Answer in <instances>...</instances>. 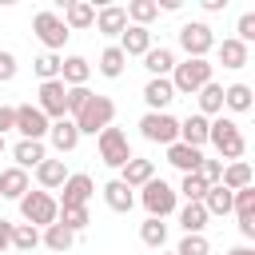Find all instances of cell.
<instances>
[{
  "mask_svg": "<svg viewBox=\"0 0 255 255\" xmlns=\"http://www.w3.org/2000/svg\"><path fill=\"white\" fill-rule=\"evenodd\" d=\"M211 76H215V64L211 60H175V68H171V88H175V96H195L203 84H211Z\"/></svg>",
  "mask_w": 255,
  "mask_h": 255,
  "instance_id": "obj_1",
  "label": "cell"
},
{
  "mask_svg": "<svg viewBox=\"0 0 255 255\" xmlns=\"http://www.w3.org/2000/svg\"><path fill=\"white\" fill-rule=\"evenodd\" d=\"M207 143H215V151L223 155V159H243V151H247V139H243V131H239V124L235 120H227V116H215L211 124H207Z\"/></svg>",
  "mask_w": 255,
  "mask_h": 255,
  "instance_id": "obj_2",
  "label": "cell"
},
{
  "mask_svg": "<svg viewBox=\"0 0 255 255\" xmlns=\"http://www.w3.org/2000/svg\"><path fill=\"white\" fill-rule=\"evenodd\" d=\"M112 120H116V104L108 96H100V92H92V100L80 108V116H72L80 135H100L104 128H112Z\"/></svg>",
  "mask_w": 255,
  "mask_h": 255,
  "instance_id": "obj_3",
  "label": "cell"
},
{
  "mask_svg": "<svg viewBox=\"0 0 255 255\" xmlns=\"http://www.w3.org/2000/svg\"><path fill=\"white\" fill-rule=\"evenodd\" d=\"M20 215H24V223H32V227H52L56 223V215H60V203H56V195L52 191H24L20 195Z\"/></svg>",
  "mask_w": 255,
  "mask_h": 255,
  "instance_id": "obj_4",
  "label": "cell"
},
{
  "mask_svg": "<svg viewBox=\"0 0 255 255\" xmlns=\"http://www.w3.org/2000/svg\"><path fill=\"white\" fill-rule=\"evenodd\" d=\"M139 203L147 207L151 219H167V215L179 207V195H175V187H171L167 179H147V183L139 187Z\"/></svg>",
  "mask_w": 255,
  "mask_h": 255,
  "instance_id": "obj_5",
  "label": "cell"
},
{
  "mask_svg": "<svg viewBox=\"0 0 255 255\" xmlns=\"http://www.w3.org/2000/svg\"><path fill=\"white\" fill-rule=\"evenodd\" d=\"M175 36H179V48L187 52V60H207V52L215 48V32L203 20H187Z\"/></svg>",
  "mask_w": 255,
  "mask_h": 255,
  "instance_id": "obj_6",
  "label": "cell"
},
{
  "mask_svg": "<svg viewBox=\"0 0 255 255\" xmlns=\"http://www.w3.org/2000/svg\"><path fill=\"white\" fill-rule=\"evenodd\" d=\"M139 135L147 139V143H175L179 139V120L171 116V112H143L139 116Z\"/></svg>",
  "mask_w": 255,
  "mask_h": 255,
  "instance_id": "obj_7",
  "label": "cell"
},
{
  "mask_svg": "<svg viewBox=\"0 0 255 255\" xmlns=\"http://www.w3.org/2000/svg\"><path fill=\"white\" fill-rule=\"evenodd\" d=\"M96 147H100V159H104L108 167H116V171L131 159V143H128V131H124V128H104V131L96 135Z\"/></svg>",
  "mask_w": 255,
  "mask_h": 255,
  "instance_id": "obj_8",
  "label": "cell"
},
{
  "mask_svg": "<svg viewBox=\"0 0 255 255\" xmlns=\"http://www.w3.org/2000/svg\"><path fill=\"white\" fill-rule=\"evenodd\" d=\"M32 32H36V40L44 44V52H60L64 44H68V28H64V20H60V12H36L32 16Z\"/></svg>",
  "mask_w": 255,
  "mask_h": 255,
  "instance_id": "obj_9",
  "label": "cell"
},
{
  "mask_svg": "<svg viewBox=\"0 0 255 255\" xmlns=\"http://www.w3.org/2000/svg\"><path fill=\"white\" fill-rule=\"evenodd\" d=\"M48 128H52V120L36 108V104H20L16 108V131H20V139H48Z\"/></svg>",
  "mask_w": 255,
  "mask_h": 255,
  "instance_id": "obj_10",
  "label": "cell"
},
{
  "mask_svg": "<svg viewBox=\"0 0 255 255\" xmlns=\"http://www.w3.org/2000/svg\"><path fill=\"white\" fill-rule=\"evenodd\" d=\"M96 195V183H92V175L88 171H76V175H68L64 179V187H60V207H88V199Z\"/></svg>",
  "mask_w": 255,
  "mask_h": 255,
  "instance_id": "obj_11",
  "label": "cell"
},
{
  "mask_svg": "<svg viewBox=\"0 0 255 255\" xmlns=\"http://www.w3.org/2000/svg\"><path fill=\"white\" fill-rule=\"evenodd\" d=\"M36 108H40L48 120H64V116H68V88H64L60 80L40 84V100H36Z\"/></svg>",
  "mask_w": 255,
  "mask_h": 255,
  "instance_id": "obj_12",
  "label": "cell"
},
{
  "mask_svg": "<svg viewBox=\"0 0 255 255\" xmlns=\"http://www.w3.org/2000/svg\"><path fill=\"white\" fill-rule=\"evenodd\" d=\"M60 4H64V0H60ZM60 20H64L68 32H84V28L96 24V4H92V0H68Z\"/></svg>",
  "mask_w": 255,
  "mask_h": 255,
  "instance_id": "obj_13",
  "label": "cell"
},
{
  "mask_svg": "<svg viewBox=\"0 0 255 255\" xmlns=\"http://www.w3.org/2000/svg\"><path fill=\"white\" fill-rule=\"evenodd\" d=\"M171 100H175V88H171L167 76H151V80L143 84V104H147V112H167Z\"/></svg>",
  "mask_w": 255,
  "mask_h": 255,
  "instance_id": "obj_14",
  "label": "cell"
},
{
  "mask_svg": "<svg viewBox=\"0 0 255 255\" xmlns=\"http://www.w3.org/2000/svg\"><path fill=\"white\" fill-rule=\"evenodd\" d=\"M124 28H128L124 4H104V8H96V32H100V36H120Z\"/></svg>",
  "mask_w": 255,
  "mask_h": 255,
  "instance_id": "obj_15",
  "label": "cell"
},
{
  "mask_svg": "<svg viewBox=\"0 0 255 255\" xmlns=\"http://www.w3.org/2000/svg\"><path fill=\"white\" fill-rule=\"evenodd\" d=\"M88 76H92V64L84 56H64L60 60V84L64 88H88Z\"/></svg>",
  "mask_w": 255,
  "mask_h": 255,
  "instance_id": "obj_16",
  "label": "cell"
},
{
  "mask_svg": "<svg viewBox=\"0 0 255 255\" xmlns=\"http://www.w3.org/2000/svg\"><path fill=\"white\" fill-rule=\"evenodd\" d=\"M167 163H171V167H179L183 175H195V171H199V163H203V151H199V147H187V143H179V139H175V143H167Z\"/></svg>",
  "mask_w": 255,
  "mask_h": 255,
  "instance_id": "obj_17",
  "label": "cell"
},
{
  "mask_svg": "<svg viewBox=\"0 0 255 255\" xmlns=\"http://www.w3.org/2000/svg\"><path fill=\"white\" fill-rule=\"evenodd\" d=\"M147 179H155V163H151V159H143V155H131V159L120 167V183H128L131 191H135V187H143Z\"/></svg>",
  "mask_w": 255,
  "mask_h": 255,
  "instance_id": "obj_18",
  "label": "cell"
},
{
  "mask_svg": "<svg viewBox=\"0 0 255 255\" xmlns=\"http://www.w3.org/2000/svg\"><path fill=\"white\" fill-rule=\"evenodd\" d=\"M215 56H219V64H223V68L239 72V68H247V60H251V48H247V44H239L235 36H227L223 44H215Z\"/></svg>",
  "mask_w": 255,
  "mask_h": 255,
  "instance_id": "obj_19",
  "label": "cell"
},
{
  "mask_svg": "<svg viewBox=\"0 0 255 255\" xmlns=\"http://www.w3.org/2000/svg\"><path fill=\"white\" fill-rule=\"evenodd\" d=\"M207 116H199V112H191L187 120H179V143H187V147H199L203 151V143H207Z\"/></svg>",
  "mask_w": 255,
  "mask_h": 255,
  "instance_id": "obj_20",
  "label": "cell"
},
{
  "mask_svg": "<svg viewBox=\"0 0 255 255\" xmlns=\"http://www.w3.org/2000/svg\"><path fill=\"white\" fill-rule=\"evenodd\" d=\"M124 56H143L147 48H151V28H135V24H128L124 32H120V44H116Z\"/></svg>",
  "mask_w": 255,
  "mask_h": 255,
  "instance_id": "obj_21",
  "label": "cell"
},
{
  "mask_svg": "<svg viewBox=\"0 0 255 255\" xmlns=\"http://www.w3.org/2000/svg\"><path fill=\"white\" fill-rule=\"evenodd\" d=\"M48 139H52V147L64 155V151H76V143H80V131H76V124L64 116V120H52V128H48Z\"/></svg>",
  "mask_w": 255,
  "mask_h": 255,
  "instance_id": "obj_22",
  "label": "cell"
},
{
  "mask_svg": "<svg viewBox=\"0 0 255 255\" xmlns=\"http://www.w3.org/2000/svg\"><path fill=\"white\" fill-rule=\"evenodd\" d=\"M12 159H16V167H20V171H28V167L36 171V167L48 159V151H44V143H40V139H20V143L12 147Z\"/></svg>",
  "mask_w": 255,
  "mask_h": 255,
  "instance_id": "obj_23",
  "label": "cell"
},
{
  "mask_svg": "<svg viewBox=\"0 0 255 255\" xmlns=\"http://www.w3.org/2000/svg\"><path fill=\"white\" fill-rule=\"evenodd\" d=\"M28 187H32V179H28V171H20L16 163L0 171V199H16V203H20V195H24Z\"/></svg>",
  "mask_w": 255,
  "mask_h": 255,
  "instance_id": "obj_24",
  "label": "cell"
},
{
  "mask_svg": "<svg viewBox=\"0 0 255 255\" xmlns=\"http://www.w3.org/2000/svg\"><path fill=\"white\" fill-rule=\"evenodd\" d=\"M68 175H72V171L64 167V159H44V163L36 167V183H40V191H56V187H64Z\"/></svg>",
  "mask_w": 255,
  "mask_h": 255,
  "instance_id": "obj_25",
  "label": "cell"
},
{
  "mask_svg": "<svg viewBox=\"0 0 255 255\" xmlns=\"http://www.w3.org/2000/svg\"><path fill=\"white\" fill-rule=\"evenodd\" d=\"M104 203H108L112 211L128 215V211L135 207V195H131V187H128V183H120V179H108V183H104Z\"/></svg>",
  "mask_w": 255,
  "mask_h": 255,
  "instance_id": "obj_26",
  "label": "cell"
},
{
  "mask_svg": "<svg viewBox=\"0 0 255 255\" xmlns=\"http://www.w3.org/2000/svg\"><path fill=\"white\" fill-rule=\"evenodd\" d=\"M199 116H207V120H215V116H223V84H203L199 92Z\"/></svg>",
  "mask_w": 255,
  "mask_h": 255,
  "instance_id": "obj_27",
  "label": "cell"
},
{
  "mask_svg": "<svg viewBox=\"0 0 255 255\" xmlns=\"http://www.w3.org/2000/svg\"><path fill=\"white\" fill-rule=\"evenodd\" d=\"M251 163L247 159H235V163H223V175H219V183L227 187V191H239V187H251Z\"/></svg>",
  "mask_w": 255,
  "mask_h": 255,
  "instance_id": "obj_28",
  "label": "cell"
},
{
  "mask_svg": "<svg viewBox=\"0 0 255 255\" xmlns=\"http://www.w3.org/2000/svg\"><path fill=\"white\" fill-rule=\"evenodd\" d=\"M96 68H100V76H108V80H120V76H124V68H128V56H124L116 44H108V48L100 52Z\"/></svg>",
  "mask_w": 255,
  "mask_h": 255,
  "instance_id": "obj_29",
  "label": "cell"
},
{
  "mask_svg": "<svg viewBox=\"0 0 255 255\" xmlns=\"http://www.w3.org/2000/svg\"><path fill=\"white\" fill-rule=\"evenodd\" d=\"M143 68L151 72V76H171V68H175V52L171 48H147L143 52Z\"/></svg>",
  "mask_w": 255,
  "mask_h": 255,
  "instance_id": "obj_30",
  "label": "cell"
},
{
  "mask_svg": "<svg viewBox=\"0 0 255 255\" xmlns=\"http://www.w3.org/2000/svg\"><path fill=\"white\" fill-rule=\"evenodd\" d=\"M207 211H203V203H183L179 207V227H183V235H203V227H207Z\"/></svg>",
  "mask_w": 255,
  "mask_h": 255,
  "instance_id": "obj_31",
  "label": "cell"
},
{
  "mask_svg": "<svg viewBox=\"0 0 255 255\" xmlns=\"http://www.w3.org/2000/svg\"><path fill=\"white\" fill-rule=\"evenodd\" d=\"M199 203H203V211H207V215H231V191H227L223 183L207 187V195H203Z\"/></svg>",
  "mask_w": 255,
  "mask_h": 255,
  "instance_id": "obj_32",
  "label": "cell"
},
{
  "mask_svg": "<svg viewBox=\"0 0 255 255\" xmlns=\"http://www.w3.org/2000/svg\"><path fill=\"white\" fill-rule=\"evenodd\" d=\"M139 239H143V247H151V251H163V243H167V223L147 215V219L139 223Z\"/></svg>",
  "mask_w": 255,
  "mask_h": 255,
  "instance_id": "obj_33",
  "label": "cell"
},
{
  "mask_svg": "<svg viewBox=\"0 0 255 255\" xmlns=\"http://www.w3.org/2000/svg\"><path fill=\"white\" fill-rule=\"evenodd\" d=\"M40 243H44L48 251H60V255H64V251L76 243V235H72L64 223H52V227H44V231H40Z\"/></svg>",
  "mask_w": 255,
  "mask_h": 255,
  "instance_id": "obj_34",
  "label": "cell"
},
{
  "mask_svg": "<svg viewBox=\"0 0 255 255\" xmlns=\"http://www.w3.org/2000/svg\"><path fill=\"white\" fill-rule=\"evenodd\" d=\"M128 24H135V28H147L155 16H159V8H155V0H128Z\"/></svg>",
  "mask_w": 255,
  "mask_h": 255,
  "instance_id": "obj_35",
  "label": "cell"
},
{
  "mask_svg": "<svg viewBox=\"0 0 255 255\" xmlns=\"http://www.w3.org/2000/svg\"><path fill=\"white\" fill-rule=\"evenodd\" d=\"M223 108H227V112H251V88H247V84L223 88Z\"/></svg>",
  "mask_w": 255,
  "mask_h": 255,
  "instance_id": "obj_36",
  "label": "cell"
},
{
  "mask_svg": "<svg viewBox=\"0 0 255 255\" xmlns=\"http://www.w3.org/2000/svg\"><path fill=\"white\" fill-rule=\"evenodd\" d=\"M12 247H16V251H36V247H40V227H32V223H12Z\"/></svg>",
  "mask_w": 255,
  "mask_h": 255,
  "instance_id": "obj_37",
  "label": "cell"
},
{
  "mask_svg": "<svg viewBox=\"0 0 255 255\" xmlns=\"http://www.w3.org/2000/svg\"><path fill=\"white\" fill-rule=\"evenodd\" d=\"M56 223H64L72 235H80L88 223H92V215H88V207H60V215H56Z\"/></svg>",
  "mask_w": 255,
  "mask_h": 255,
  "instance_id": "obj_38",
  "label": "cell"
},
{
  "mask_svg": "<svg viewBox=\"0 0 255 255\" xmlns=\"http://www.w3.org/2000/svg\"><path fill=\"white\" fill-rule=\"evenodd\" d=\"M32 68H36L40 84H48V80H60V56H56V52H40V56L32 60Z\"/></svg>",
  "mask_w": 255,
  "mask_h": 255,
  "instance_id": "obj_39",
  "label": "cell"
},
{
  "mask_svg": "<svg viewBox=\"0 0 255 255\" xmlns=\"http://www.w3.org/2000/svg\"><path fill=\"white\" fill-rule=\"evenodd\" d=\"M175 195H183L187 203H199V199L207 195V183H203L199 175H183V179H179V187H175Z\"/></svg>",
  "mask_w": 255,
  "mask_h": 255,
  "instance_id": "obj_40",
  "label": "cell"
},
{
  "mask_svg": "<svg viewBox=\"0 0 255 255\" xmlns=\"http://www.w3.org/2000/svg\"><path fill=\"white\" fill-rule=\"evenodd\" d=\"M175 255H211V243H207V235H183Z\"/></svg>",
  "mask_w": 255,
  "mask_h": 255,
  "instance_id": "obj_41",
  "label": "cell"
},
{
  "mask_svg": "<svg viewBox=\"0 0 255 255\" xmlns=\"http://www.w3.org/2000/svg\"><path fill=\"white\" fill-rule=\"evenodd\" d=\"M235 40L251 48V40H255V12H243V16H239V24H235Z\"/></svg>",
  "mask_w": 255,
  "mask_h": 255,
  "instance_id": "obj_42",
  "label": "cell"
},
{
  "mask_svg": "<svg viewBox=\"0 0 255 255\" xmlns=\"http://www.w3.org/2000/svg\"><path fill=\"white\" fill-rule=\"evenodd\" d=\"M92 100V88H68V120L80 116V108Z\"/></svg>",
  "mask_w": 255,
  "mask_h": 255,
  "instance_id": "obj_43",
  "label": "cell"
},
{
  "mask_svg": "<svg viewBox=\"0 0 255 255\" xmlns=\"http://www.w3.org/2000/svg\"><path fill=\"white\" fill-rule=\"evenodd\" d=\"M16 72H20V64H16V56L0 48V84H8V80H16Z\"/></svg>",
  "mask_w": 255,
  "mask_h": 255,
  "instance_id": "obj_44",
  "label": "cell"
},
{
  "mask_svg": "<svg viewBox=\"0 0 255 255\" xmlns=\"http://www.w3.org/2000/svg\"><path fill=\"white\" fill-rule=\"evenodd\" d=\"M16 131V108H0V135Z\"/></svg>",
  "mask_w": 255,
  "mask_h": 255,
  "instance_id": "obj_45",
  "label": "cell"
},
{
  "mask_svg": "<svg viewBox=\"0 0 255 255\" xmlns=\"http://www.w3.org/2000/svg\"><path fill=\"white\" fill-rule=\"evenodd\" d=\"M239 235L243 239H255V215H239Z\"/></svg>",
  "mask_w": 255,
  "mask_h": 255,
  "instance_id": "obj_46",
  "label": "cell"
},
{
  "mask_svg": "<svg viewBox=\"0 0 255 255\" xmlns=\"http://www.w3.org/2000/svg\"><path fill=\"white\" fill-rule=\"evenodd\" d=\"M8 247H12V223H8V219H0V255H4Z\"/></svg>",
  "mask_w": 255,
  "mask_h": 255,
  "instance_id": "obj_47",
  "label": "cell"
},
{
  "mask_svg": "<svg viewBox=\"0 0 255 255\" xmlns=\"http://www.w3.org/2000/svg\"><path fill=\"white\" fill-rule=\"evenodd\" d=\"M227 0H203V12H223Z\"/></svg>",
  "mask_w": 255,
  "mask_h": 255,
  "instance_id": "obj_48",
  "label": "cell"
},
{
  "mask_svg": "<svg viewBox=\"0 0 255 255\" xmlns=\"http://www.w3.org/2000/svg\"><path fill=\"white\" fill-rule=\"evenodd\" d=\"M227 255H255V251H251V247H247V243H239V247H231V251H227Z\"/></svg>",
  "mask_w": 255,
  "mask_h": 255,
  "instance_id": "obj_49",
  "label": "cell"
},
{
  "mask_svg": "<svg viewBox=\"0 0 255 255\" xmlns=\"http://www.w3.org/2000/svg\"><path fill=\"white\" fill-rule=\"evenodd\" d=\"M4 151H8V143H4V135H0V155H4Z\"/></svg>",
  "mask_w": 255,
  "mask_h": 255,
  "instance_id": "obj_50",
  "label": "cell"
},
{
  "mask_svg": "<svg viewBox=\"0 0 255 255\" xmlns=\"http://www.w3.org/2000/svg\"><path fill=\"white\" fill-rule=\"evenodd\" d=\"M159 255H175V251H159Z\"/></svg>",
  "mask_w": 255,
  "mask_h": 255,
  "instance_id": "obj_51",
  "label": "cell"
}]
</instances>
